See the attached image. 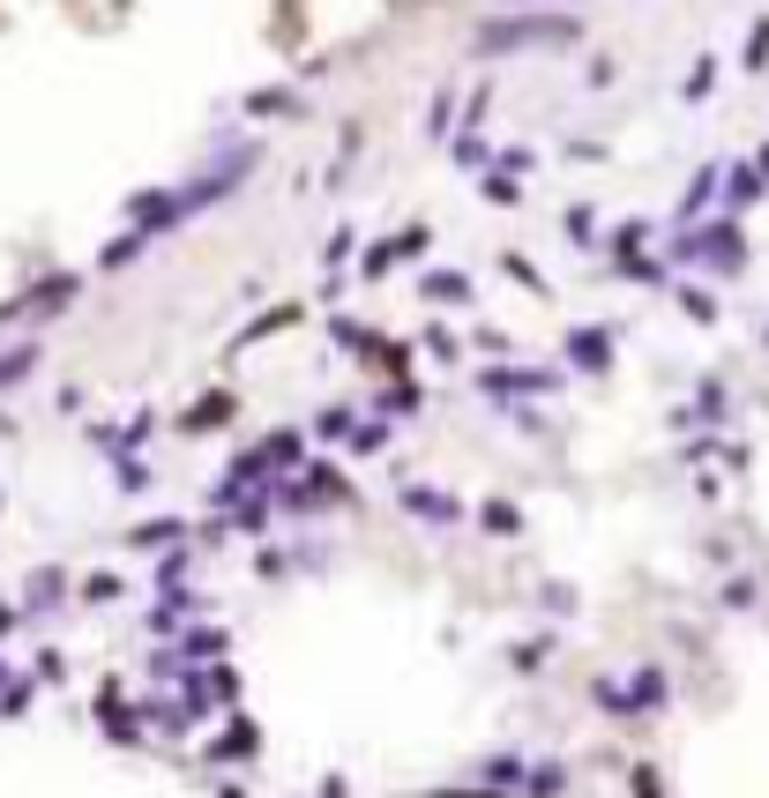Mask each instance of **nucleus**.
<instances>
[{"mask_svg": "<svg viewBox=\"0 0 769 798\" xmlns=\"http://www.w3.org/2000/svg\"><path fill=\"white\" fill-rule=\"evenodd\" d=\"M404 507H411V515H433V523H448V515H456V501H441V493H419V485L404 493Z\"/></svg>", "mask_w": 769, "mask_h": 798, "instance_id": "7ed1b4c3", "label": "nucleus"}, {"mask_svg": "<svg viewBox=\"0 0 769 798\" xmlns=\"http://www.w3.org/2000/svg\"><path fill=\"white\" fill-rule=\"evenodd\" d=\"M568 351H575L583 366H605V359H613V337H598V329H583V337L568 343Z\"/></svg>", "mask_w": 769, "mask_h": 798, "instance_id": "f03ea898", "label": "nucleus"}, {"mask_svg": "<svg viewBox=\"0 0 769 798\" xmlns=\"http://www.w3.org/2000/svg\"><path fill=\"white\" fill-rule=\"evenodd\" d=\"M31 359H38V351H8V359H0V380H23V374H31Z\"/></svg>", "mask_w": 769, "mask_h": 798, "instance_id": "20e7f679", "label": "nucleus"}, {"mask_svg": "<svg viewBox=\"0 0 769 798\" xmlns=\"http://www.w3.org/2000/svg\"><path fill=\"white\" fill-rule=\"evenodd\" d=\"M575 15H501L478 31V52H523V45H575Z\"/></svg>", "mask_w": 769, "mask_h": 798, "instance_id": "f257e3e1", "label": "nucleus"}]
</instances>
